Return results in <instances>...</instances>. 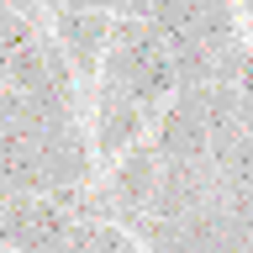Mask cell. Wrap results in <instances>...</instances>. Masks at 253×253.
Instances as JSON below:
<instances>
[{
  "label": "cell",
  "instance_id": "3",
  "mask_svg": "<svg viewBox=\"0 0 253 253\" xmlns=\"http://www.w3.org/2000/svg\"><path fill=\"white\" fill-rule=\"evenodd\" d=\"M164 142H169V148H201V132H195V122H190V111H179V116L169 122Z\"/></svg>",
  "mask_w": 253,
  "mask_h": 253
},
{
  "label": "cell",
  "instance_id": "4",
  "mask_svg": "<svg viewBox=\"0 0 253 253\" xmlns=\"http://www.w3.org/2000/svg\"><path fill=\"white\" fill-rule=\"evenodd\" d=\"M90 253H132V248H126L116 232H95V237H90Z\"/></svg>",
  "mask_w": 253,
  "mask_h": 253
},
{
  "label": "cell",
  "instance_id": "1",
  "mask_svg": "<svg viewBox=\"0 0 253 253\" xmlns=\"http://www.w3.org/2000/svg\"><path fill=\"white\" fill-rule=\"evenodd\" d=\"M122 74L137 84L142 95L164 90L174 79L169 69V37H153V32H126L122 37Z\"/></svg>",
  "mask_w": 253,
  "mask_h": 253
},
{
  "label": "cell",
  "instance_id": "2",
  "mask_svg": "<svg viewBox=\"0 0 253 253\" xmlns=\"http://www.w3.org/2000/svg\"><path fill=\"white\" fill-rule=\"evenodd\" d=\"M0 232L32 253H47L63 232V216L42 201H11V206H0Z\"/></svg>",
  "mask_w": 253,
  "mask_h": 253
}]
</instances>
